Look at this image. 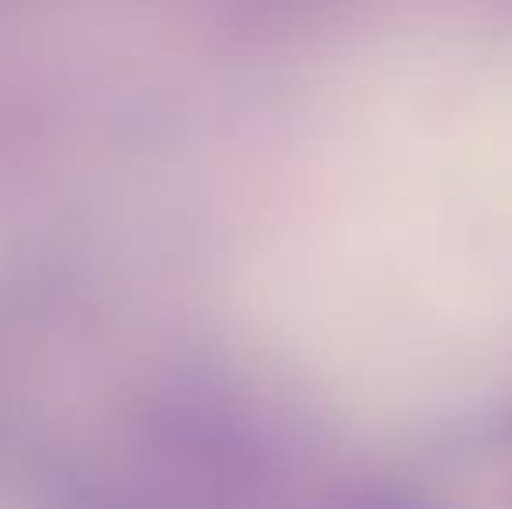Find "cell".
I'll list each match as a JSON object with an SVG mask.
<instances>
[{
  "label": "cell",
  "mask_w": 512,
  "mask_h": 509,
  "mask_svg": "<svg viewBox=\"0 0 512 509\" xmlns=\"http://www.w3.org/2000/svg\"><path fill=\"white\" fill-rule=\"evenodd\" d=\"M328 509H432L422 496H411L405 489H359L342 496Z\"/></svg>",
  "instance_id": "obj_1"
}]
</instances>
